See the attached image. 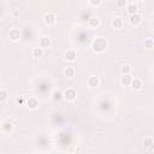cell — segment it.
Masks as SVG:
<instances>
[{"label": "cell", "instance_id": "cell-1", "mask_svg": "<svg viewBox=\"0 0 154 154\" xmlns=\"http://www.w3.org/2000/svg\"><path fill=\"white\" fill-rule=\"evenodd\" d=\"M92 47H93V49L95 51L96 53L104 52V51L106 49V47H107V41H106V39H105V37H101V36L94 39V41L92 42Z\"/></svg>", "mask_w": 154, "mask_h": 154}, {"label": "cell", "instance_id": "cell-2", "mask_svg": "<svg viewBox=\"0 0 154 154\" xmlns=\"http://www.w3.org/2000/svg\"><path fill=\"white\" fill-rule=\"evenodd\" d=\"M63 96L67 100V101H73L76 99V96H77V94H76V90L75 89H72V88H69V89H66L65 92H64V94H63Z\"/></svg>", "mask_w": 154, "mask_h": 154}, {"label": "cell", "instance_id": "cell-3", "mask_svg": "<svg viewBox=\"0 0 154 154\" xmlns=\"http://www.w3.org/2000/svg\"><path fill=\"white\" fill-rule=\"evenodd\" d=\"M141 19H142V17L137 12H136L134 15H131V17H130V23L133 24V25H137V24L141 23Z\"/></svg>", "mask_w": 154, "mask_h": 154}, {"label": "cell", "instance_id": "cell-4", "mask_svg": "<svg viewBox=\"0 0 154 154\" xmlns=\"http://www.w3.org/2000/svg\"><path fill=\"white\" fill-rule=\"evenodd\" d=\"M45 23L48 25L55 23V15L54 13H46L45 15Z\"/></svg>", "mask_w": 154, "mask_h": 154}, {"label": "cell", "instance_id": "cell-5", "mask_svg": "<svg viewBox=\"0 0 154 154\" xmlns=\"http://www.w3.org/2000/svg\"><path fill=\"white\" fill-rule=\"evenodd\" d=\"M130 85H131V88H133L134 90H139V89H141V87H142V82L140 81V79L135 78V79H131Z\"/></svg>", "mask_w": 154, "mask_h": 154}, {"label": "cell", "instance_id": "cell-6", "mask_svg": "<svg viewBox=\"0 0 154 154\" xmlns=\"http://www.w3.org/2000/svg\"><path fill=\"white\" fill-rule=\"evenodd\" d=\"M112 27L115 28V29H121V28L123 27V19L121 18V17H117V18H115L112 21Z\"/></svg>", "mask_w": 154, "mask_h": 154}, {"label": "cell", "instance_id": "cell-7", "mask_svg": "<svg viewBox=\"0 0 154 154\" xmlns=\"http://www.w3.org/2000/svg\"><path fill=\"white\" fill-rule=\"evenodd\" d=\"M51 45V40L48 36H43L40 39V47H42V48H47L48 46Z\"/></svg>", "mask_w": 154, "mask_h": 154}, {"label": "cell", "instance_id": "cell-8", "mask_svg": "<svg viewBox=\"0 0 154 154\" xmlns=\"http://www.w3.org/2000/svg\"><path fill=\"white\" fill-rule=\"evenodd\" d=\"M65 58H66V60L73 61L76 59V52H75V51H72V49L66 51V52H65Z\"/></svg>", "mask_w": 154, "mask_h": 154}, {"label": "cell", "instance_id": "cell-9", "mask_svg": "<svg viewBox=\"0 0 154 154\" xmlns=\"http://www.w3.org/2000/svg\"><path fill=\"white\" fill-rule=\"evenodd\" d=\"M87 82H88V85H90V87H98L99 85V78L96 76H90Z\"/></svg>", "mask_w": 154, "mask_h": 154}, {"label": "cell", "instance_id": "cell-10", "mask_svg": "<svg viewBox=\"0 0 154 154\" xmlns=\"http://www.w3.org/2000/svg\"><path fill=\"white\" fill-rule=\"evenodd\" d=\"M131 79H133V77H131L129 73H127V75H123V76H122V78H121V83L127 87V85H130Z\"/></svg>", "mask_w": 154, "mask_h": 154}, {"label": "cell", "instance_id": "cell-11", "mask_svg": "<svg viewBox=\"0 0 154 154\" xmlns=\"http://www.w3.org/2000/svg\"><path fill=\"white\" fill-rule=\"evenodd\" d=\"M9 36H10V39L12 40V41H17V40L19 39V30H18V29H12V30H10Z\"/></svg>", "mask_w": 154, "mask_h": 154}, {"label": "cell", "instance_id": "cell-12", "mask_svg": "<svg viewBox=\"0 0 154 154\" xmlns=\"http://www.w3.org/2000/svg\"><path fill=\"white\" fill-rule=\"evenodd\" d=\"M27 105H28V107H29V108H31V110H35V108L39 106V102H37L36 99L30 98L29 100L27 101Z\"/></svg>", "mask_w": 154, "mask_h": 154}, {"label": "cell", "instance_id": "cell-13", "mask_svg": "<svg viewBox=\"0 0 154 154\" xmlns=\"http://www.w3.org/2000/svg\"><path fill=\"white\" fill-rule=\"evenodd\" d=\"M33 55H34V58H41V57L43 55V48H42V47H36V48H34Z\"/></svg>", "mask_w": 154, "mask_h": 154}, {"label": "cell", "instance_id": "cell-14", "mask_svg": "<svg viewBox=\"0 0 154 154\" xmlns=\"http://www.w3.org/2000/svg\"><path fill=\"white\" fill-rule=\"evenodd\" d=\"M89 24H90V27H93V28L99 27L100 19L98 18V17H90V18H89Z\"/></svg>", "mask_w": 154, "mask_h": 154}, {"label": "cell", "instance_id": "cell-15", "mask_svg": "<svg viewBox=\"0 0 154 154\" xmlns=\"http://www.w3.org/2000/svg\"><path fill=\"white\" fill-rule=\"evenodd\" d=\"M3 130L4 131H6V133H10L11 130H12V123H11V121H6V122H4L3 123Z\"/></svg>", "mask_w": 154, "mask_h": 154}, {"label": "cell", "instance_id": "cell-16", "mask_svg": "<svg viewBox=\"0 0 154 154\" xmlns=\"http://www.w3.org/2000/svg\"><path fill=\"white\" fill-rule=\"evenodd\" d=\"M64 75H65V77H72L73 75H75V70H73V67H72V66H67V67H65Z\"/></svg>", "mask_w": 154, "mask_h": 154}, {"label": "cell", "instance_id": "cell-17", "mask_svg": "<svg viewBox=\"0 0 154 154\" xmlns=\"http://www.w3.org/2000/svg\"><path fill=\"white\" fill-rule=\"evenodd\" d=\"M128 12H129L130 15H134V13H136V12H137V6H136L135 4H131V5H129V6H128Z\"/></svg>", "mask_w": 154, "mask_h": 154}, {"label": "cell", "instance_id": "cell-18", "mask_svg": "<svg viewBox=\"0 0 154 154\" xmlns=\"http://www.w3.org/2000/svg\"><path fill=\"white\" fill-rule=\"evenodd\" d=\"M153 45H154V43H153V39H152V37H148L146 41H145V46H146L147 48H149V49L153 48Z\"/></svg>", "mask_w": 154, "mask_h": 154}, {"label": "cell", "instance_id": "cell-19", "mask_svg": "<svg viewBox=\"0 0 154 154\" xmlns=\"http://www.w3.org/2000/svg\"><path fill=\"white\" fill-rule=\"evenodd\" d=\"M7 99V92L4 89H0V101H5Z\"/></svg>", "mask_w": 154, "mask_h": 154}, {"label": "cell", "instance_id": "cell-20", "mask_svg": "<svg viewBox=\"0 0 154 154\" xmlns=\"http://www.w3.org/2000/svg\"><path fill=\"white\" fill-rule=\"evenodd\" d=\"M61 98H63V94L60 92H54L53 93V100L54 101H59Z\"/></svg>", "mask_w": 154, "mask_h": 154}, {"label": "cell", "instance_id": "cell-21", "mask_svg": "<svg viewBox=\"0 0 154 154\" xmlns=\"http://www.w3.org/2000/svg\"><path fill=\"white\" fill-rule=\"evenodd\" d=\"M153 143H154V142H153V139L152 137H146L145 139V146L146 147H152Z\"/></svg>", "mask_w": 154, "mask_h": 154}, {"label": "cell", "instance_id": "cell-22", "mask_svg": "<svg viewBox=\"0 0 154 154\" xmlns=\"http://www.w3.org/2000/svg\"><path fill=\"white\" fill-rule=\"evenodd\" d=\"M130 70H131V67L129 65H123L122 66V73H123V75H127V73H129Z\"/></svg>", "mask_w": 154, "mask_h": 154}, {"label": "cell", "instance_id": "cell-23", "mask_svg": "<svg viewBox=\"0 0 154 154\" xmlns=\"http://www.w3.org/2000/svg\"><path fill=\"white\" fill-rule=\"evenodd\" d=\"M117 6L118 7H125L127 6V0H117Z\"/></svg>", "mask_w": 154, "mask_h": 154}, {"label": "cell", "instance_id": "cell-24", "mask_svg": "<svg viewBox=\"0 0 154 154\" xmlns=\"http://www.w3.org/2000/svg\"><path fill=\"white\" fill-rule=\"evenodd\" d=\"M89 3L93 5V6H98V5H100L101 0H89Z\"/></svg>", "mask_w": 154, "mask_h": 154}, {"label": "cell", "instance_id": "cell-25", "mask_svg": "<svg viewBox=\"0 0 154 154\" xmlns=\"http://www.w3.org/2000/svg\"><path fill=\"white\" fill-rule=\"evenodd\" d=\"M24 102V96H19L18 99H17V104L18 105H22Z\"/></svg>", "mask_w": 154, "mask_h": 154}]
</instances>
